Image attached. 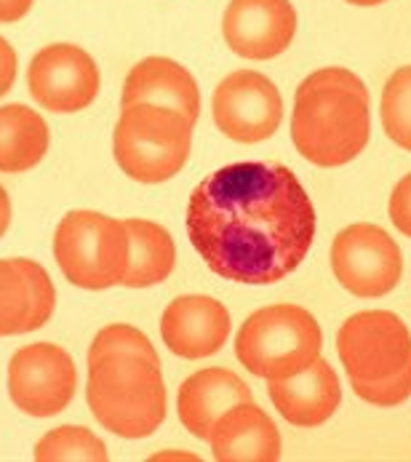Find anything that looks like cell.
Returning a JSON list of instances; mask_svg holds the SVG:
<instances>
[{
  "instance_id": "1",
  "label": "cell",
  "mask_w": 411,
  "mask_h": 462,
  "mask_svg": "<svg viewBox=\"0 0 411 462\" xmlns=\"http://www.w3.org/2000/svg\"><path fill=\"white\" fill-rule=\"evenodd\" d=\"M187 236L211 273L268 286L307 257L315 208L291 169L243 161L208 174L190 193Z\"/></svg>"
},
{
  "instance_id": "2",
  "label": "cell",
  "mask_w": 411,
  "mask_h": 462,
  "mask_svg": "<svg viewBox=\"0 0 411 462\" xmlns=\"http://www.w3.org/2000/svg\"><path fill=\"white\" fill-rule=\"evenodd\" d=\"M86 398L105 430L121 439L155 433L166 420V385L152 342L126 324L99 331L88 347Z\"/></svg>"
},
{
  "instance_id": "3",
  "label": "cell",
  "mask_w": 411,
  "mask_h": 462,
  "mask_svg": "<svg viewBox=\"0 0 411 462\" xmlns=\"http://www.w3.org/2000/svg\"><path fill=\"white\" fill-rule=\"evenodd\" d=\"M369 132V88L355 72L324 67L299 83L291 139L305 161L324 169L344 166L363 152Z\"/></svg>"
},
{
  "instance_id": "4",
  "label": "cell",
  "mask_w": 411,
  "mask_h": 462,
  "mask_svg": "<svg viewBox=\"0 0 411 462\" xmlns=\"http://www.w3.org/2000/svg\"><path fill=\"white\" fill-rule=\"evenodd\" d=\"M337 353L355 396L374 406L411 398V334L390 310H363L344 321Z\"/></svg>"
},
{
  "instance_id": "5",
  "label": "cell",
  "mask_w": 411,
  "mask_h": 462,
  "mask_svg": "<svg viewBox=\"0 0 411 462\" xmlns=\"http://www.w3.org/2000/svg\"><path fill=\"white\" fill-rule=\"evenodd\" d=\"M324 334L315 316L299 305L262 308L238 331V361L262 380H286L321 358Z\"/></svg>"
},
{
  "instance_id": "6",
  "label": "cell",
  "mask_w": 411,
  "mask_h": 462,
  "mask_svg": "<svg viewBox=\"0 0 411 462\" xmlns=\"http://www.w3.org/2000/svg\"><path fill=\"white\" fill-rule=\"evenodd\" d=\"M193 124L158 105L123 107L113 136V152L126 177L142 185H160L182 171L190 158Z\"/></svg>"
},
{
  "instance_id": "7",
  "label": "cell",
  "mask_w": 411,
  "mask_h": 462,
  "mask_svg": "<svg viewBox=\"0 0 411 462\" xmlns=\"http://www.w3.org/2000/svg\"><path fill=\"white\" fill-rule=\"evenodd\" d=\"M54 257L78 289L102 291L118 286L129 270L126 225L99 211H69L57 227Z\"/></svg>"
},
{
  "instance_id": "8",
  "label": "cell",
  "mask_w": 411,
  "mask_h": 462,
  "mask_svg": "<svg viewBox=\"0 0 411 462\" xmlns=\"http://www.w3.org/2000/svg\"><path fill=\"white\" fill-rule=\"evenodd\" d=\"M332 270L355 297L374 300L390 294L404 273L398 244L377 225L358 222L344 227L332 244Z\"/></svg>"
},
{
  "instance_id": "9",
  "label": "cell",
  "mask_w": 411,
  "mask_h": 462,
  "mask_svg": "<svg viewBox=\"0 0 411 462\" xmlns=\"http://www.w3.org/2000/svg\"><path fill=\"white\" fill-rule=\"evenodd\" d=\"M78 388V369L69 353L51 342H35L14 353L8 364V396L30 417L65 411Z\"/></svg>"
},
{
  "instance_id": "10",
  "label": "cell",
  "mask_w": 411,
  "mask_h": 462,
  "mask_svg": "<svg viewBox=\"0 0 411 462\" xmlns=\"http://www.w3.org/2000/svg\"><path fill=\"white\" fill-rule=\"evenodd\" d=\"M214 124L241 144L270 139L283 118V99L270 78L254 69L227 75L214 91Z\"/></svg>"
},
{
  "instance_id": "11",
  "label": "cell",
  "mask_w": 411,
  "mask_h": 462,
  "mask_svg": "<svg viewBox=\"0 0 411 462\" xmlns=\"http://www.w3.org/2000/svg\"><path fill=\"white\" fill-rule=\"evenodd\" d=\"M27 86L43 110L69 116L86 110L96 99L102 78L96 62L83 49L72 43H54L32 57Z\"/></svg>"
},
{
  "instance_id": "12",
  "label": "cell",
  "mask_w": 411,
  "mask_h": 462,
  "mask_svg": "<svg viewBox=\"0 0 411 462\" xmlns=\"http://www.w3.org/2000/svg\"><path fill=\"white\" fill-rule=\"evenodd\" d=\"M297 32V11L291 0H230L222 35L227 46L254 62L283 54Z\"/></svg>"
},
{
  "instance_id": "13",
  "label": "cell",
  "mask_w": 411,
  "mask_h": 462,
  "mask_svg": "<svg viewBox=\"0 0 411 462\" xmlns=\"http://www.w3.org/2000/svg\"><path fill=\"white\" fill-rule=\"evenodd\" d=\"M57 308V291L32 260H0V337L27 334L49 324Z\"/></svg>"
},
{
  "instance_id": "14",
  "label": "cell",
  "mask_w": 411,
  "mask_h": 462,
  "mask_svg": "<svg viewBox=\"0 0 411 462\" xmlns=\"http://www.w3.org/2000/svg\"><path fill=\"white\" fill-rule=\"evenodd\" d=\"M163 345L187 361L208 358L222 350L230 337V313L227 308L204 294L177 297L160 319Z\"/></svg>"
},
{
  "instance_id": "15",
  "label": "cell",
  "mask_w": 411,
  "mask_h": 462,
  "mask_svg": "<svg viewBox=\"0 0 411 462\" xmlns=\"http://www.w3.org/2000/svg\"><path fill=\"white\" fill-rule=\"evenodd\" d=\"M268 393L278 414L297 428L324 425L342 401L340 377L334 366H329V361L324 358H315L299 374H291L286 380H270Z\"/></svg>"
},
{
  "instance_id": "16",
  "label": "cell",
  "mask_w": 411,
  "mask_h": 462,
  "mask_svg": "<svg viewBox=\"0 0 411 462\" xmlns=\"http://www.w3.org/2000/svg\"><path fill=\"white\" fill-rule=\"evenodd\" d=\"M132 105L169 107L196 126L201 116V91L196 78L182 65L163 57H147L132 67L123 83V107Z\"/></svg>"
},
{
  "instance_id": "17",
  "label": "cell",
  "mask_w": 411,
  "mask_h": 462,
  "mask_svg": "<svg viewBox=\"0 0 411 462\" xmlns=\"http://www.w3.org/2000/svg\"><path fill=\"white\" fill-rule=\"evenodd\" d=\"M208 441L219 462H275L280 457V433L254 401L227 409L214 422Z\"/></svg>"
},
{
  "instance_id": "18",
  "label": "cell",
  "mask_w": 411,
  "mask_h": 462,
  "mask_svg": "<svg viewBox=\"0 0 411 462\" xmlns=\"http://www.w3.org/2000/svg\"><path fill=\"white\" fill-rule=\"evenodd\" d=\"M254 401L251 388L227 369L211 366V369H201L193 377H187L179 388L177 396V411L182 425L196 436L206 441L211 436L214 422L233 406Z\"/></svg>"
},
{
  "instance_id": "19",
  "label": "cell",
  "mask_w": 411,
  "mask_h": 462,
  "mask_svg": "<svg viewBox=\"0 0 411 462\" xmlns=\"http://www.w3.org/2000/svg\"><path fill=\"white\" fill-rule=\"evenodd\" d=\"M49 152V126L27 105L0 107V171L24 174Z\"/></svg>"
},
{
  "instance_id": "20",
  "label": "cell",
  "mask_w": 411,
  "mask_h": 462,
  "mask_svg": "<svg viewBox=\"0 0 411 462\" xmlns=\"http://www.w3.org/2000/svg\"><path fill=\"white\" fill-rule=\"evenodd\" d=\"M129 233V270L123 286L147 289L166 281L177 263V249L166 227L150 219H126Z\"/></svg>"
},
{
  "instance_id": "21",
  "label": "cell",
  "mask_w": 411,
  "mask_h": 462,
  "mask_svg": "<svg viewBox=\"0 0 411 462\" xmlns=\"http://www.w3.org/2000/svg\"><path fill=\"white\" fill-rule=\"evenodd\" d=\"M32 457L38 462H105L107 460V447L88 428L62 425V428L49 430L35 444Z\"/></svg>"
},
{
  "instance_id": "22",
  "label": "cell",
  "mask_w": 411,
  "mask_h": 462,
  "mask_svg": "<svg viewBox=\"0 0 411 462\" xmlns=\"http://www.w3.org/2000/svg\"><path fill=\"white\" fill-rule=\"evenodd\" d=\"M379 113L390 142L411 152V65L396 69L385 83Z\"/></svg>"
},
{
  "instance_id": "23",
  "label": "cell",
  "mask_w": 411,
  "mask_h": 462,
  "mask_svg": "<svg viewBox=\"0 0 411 462\" xmlns=\"http://www.w3.org/2000/svg\"><path fill=\"white\" fill-rule=\"evenodd\" d=\"M390 219L393 225L411 238V174H406L390 196Z\"/></svg>"
},
{
  "instance_id": "24",
  "label": "cell",
  "mask_w": 411,
  "mask_h": 462,
  "mask_svg": "<svg viewBox=\"0 0 411 462\" xmlns=\"http://www.w3.org/2000/svg\"><path fill=\"white\" fill-rule=\"evenodd\" d=\"M16 80V51L8 46V41L0 38V97H5L14 88Z\"/></svg>"
},
{
  "instance_id": "25",
  "label": "cell",
  "mask_w": 411,
  "mask_h": 462,
  "mask_svg": "<svg viewBox=\"0 0 411 462\" xmlns=\"http://www.w3.org/2000/svg\"><path fill=\"white\" fill-rule=\"evenodd\" d=\"M35 0H0V24H14L30 14Z\"/></svg>"
},
{
  "instance_id": "26",
  "label": "cell",
  "mask_w": 411,
  "mask_h": 462,
  "mask_svg": "<svg viewBox=\"0 0 411 462\" xmlns=\"http://www.w3.org/2000/svg\"><path fill=\"white\" fill-rule=\"evenodd\" d=\"M8 225H11V200H8V193L0 188V238L5 236Z\"/></svg>"
},
{
  "instance_id": "27",
  "label": "cell",
  "mask_w": 411,
  "mask_h": 462,
  "mask_svg": "<svg viewBox=\"0 0 411 462\" xmlns=\"http://www.w3.org/2000/svg\"><path fill=\"white\" fill-rule=\"evenodd\" d=\"M347 3H352V5H379L385 0H347Z\"/></svg>"
}]
</instances>
